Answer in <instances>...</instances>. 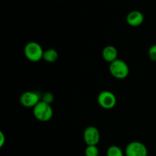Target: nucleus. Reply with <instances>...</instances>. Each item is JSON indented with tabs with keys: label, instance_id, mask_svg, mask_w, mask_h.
Here are the masks:
<instances>
[{
	"label": "nucleus",
	"instance_id": "obj_11",
	"mask_svg": "<svg viewBox=\"0 0 156 156\" xmlns=\"http://www.w3.org/2000/svg\"><path fill=\"white\" fill-rule=\"evenodd\" d=\"M107 156H124L123 151L117 146H111L107 150Z\"/></svg>",
	"mask_w": 156,
	"mask_h": 156
},
{
	"label": "nucleus",
	"instance_id": "obj_3",
	"mask_svg": "<svg viewBox=\"0 0 156 156\" xmlns=\"http://www.w3.org/2000/svg\"><path fill=\"white\" fill-rule=\"evenodd\" d=\"M44 50L41 46L37 42H29L24 47V55L28 60L38 62L44 56Z\"/></svg>",
	"mask_w": 156,
	"mask_h": 156
},
{
	"label": "nucleus",
	"instance_id": "obj_14",
	"mask_svg": "<svg viewBox=\"0 0 156 156\" xmlns=\"http://www.w3.org/2000/svg\"><path fill=\"white\" fill-rule=\"evenodd\" d=\"M53 95L51 94V93L47 92V93H45V94H44V97H43L42 101H44V102H45V103L50 105V104L53 102Z\"/></svg>",
	"mask_w": 156,
	"mask_h": 156
},
{
	"label": "nucleus",
	"instance_id": "obj_15",
	"mask_svg": "<svg viewBox=\"0 0 156 156\" xmlns=\"http://www.w3.org/2000/svg\"><path fill=\"white\" fill-rule=\"evenodd\" d=\"M5 143V136L2 132H0V147H2Z\"/></svg>",
	"mask_w": 156,
	"mask_h": 156
},
{
	"label": "nucleus",
	"instance_id": "obj_7",
	"mask_svg": "<svg viewBox=\"0 0 156 156\" xmlns=\"http://www.w3.org/2000/svg\"><path fill=\"white\" fill-rule=\"evenodd\" d=\"M21 104L25 108H34L41 101L37 93L33 91H25L20 98Z\"/></svg>",
	"mask_w": 156,
	"mask_h": 156
},
{
	"label": "nucleus",
	"instance_id": "obj_8",
	"mask_svg": "<svg viewBox=\"0 0 156 156\" xmlns=\"http://www.w3.org/2000/svg\"><path fill=\"white\" fill-rule=\"evenodd\" d=\"M144 21V16L140 11H132L126 16V22L132 27L141 25Z\"/></svg>",
	"mask_w": 156,
	"mask_h": 156
},
{
	"label": "nucleus",
	"instance_id": "obj_6",
	"mask_svg": "<svg viewBox=\"0 0 156 156\" xmlns=\"http://www.w3.org/2000/svg\"><path fill=\"white\" fill-rule=\"evenodd\" d=\"M83 138L87 146H97L100 141V133L94 126H88L84 131Z\"/></svg>",
	"mask_w": 156,
	"mask_h": 156
},
{
	"label": "nucleus",
	"instance_id": "obj_1",
	"mask_svg": "<svg viewBox=\"0 0 156 156\" xmlns=\"http://www.w3.org/2000/svg\"><path fill=\"white\" fill-rule=\"evenodd\" d=\"M33 114L37 120L41 122H47L51 120L53 111L51 105L41 101L33 108Z\"/></svg>",
	"mask_w": 156,
	"mask_h": 156
},
{
	"label": "nucleus",
	"instance_id": "obj_10",
	"mask_svg": "<svg viewBox=\"0 0 156 156\" xmlns=\"http://www.w3.org/2000/svg\"><path fill=\"white\" fill-rule=\"evenodd\" d=\"M58 57H59V55L56 50L49 49V50L44 51L43 59L47 62H54L57 60Z\"/></svg>",
	"mask_w": 156,
	"mask_h": 156
},
{
	"label": "nucleus",
	"instance_id": "obj_5",
	"mask_svg": "<svg viewBox=\"0 0 156 156\" xmlns=\"http://www.w3.org/2000/svg\"><path fill=\"white\" fill-rule=\"evenodd\" d=\"M125 154L126 156H147L148 149L143 143L135 141L126 146Z\"/></svg>",
	"mask_w": 156,
	"mask_h": 156
},
{
	"label": "nucleus",
	"instance_id": "obj_4",
	"mask_svg": "<svg viewBox=\"0 0 156 156\" xmlns=\"http://www.w3.org/2000/svg\"><path fill=\"white\" fill-rule=\"evenodd\" d=\"M98 103L104 109H111L117 104V98L111 91H103L98 96Z\"/></svg>",
	"mask_w": 156,
	"mask_h": 156
},
{
	"label": "nucleus",
	"instance_id": "obj_13",
	"mask_svg": "<svg viewBox=\"0 0 156 156\" xmlns=\"http://www.w3.org/2000/svg\"><path fill=\"white\" fill-rule=\"evenodd\" d=\"M149 56L152 61H156V44L149 48Z\"/></svg>",
	"mask_w": 156,
	"mask_h": 156
},
{
	"label": "nucleus",
	"instance_id": "obj_9",
	"mask_svg": "<svg viewBox=\"0 0 156 156\" xmlns=\"http://www.w3.org/2000/svg\"><path fill=\"white\" fill-rule=\"evenodd\" d=\"M117 50L114 46H107L102 51V56L106 62L111 63L117 59Z\"/></svg>",
	"mask_w": 156,
	"mask_h": 156
},
{
	"label": "nucleus",
	"instance_id": "obj_2",
	"mask_svg": "<svg viewBox=\"0 0 156 156\" xmlns=\"http://www.w3.org/2000/svg\"><path fill=\"white\" fill-rule=\"evenodd\" d=\"M109 70L111 74L117 79H123L129 75V69L126 62L122 59H116L110 64Z\"/></svg>",
	"mask_w": 156,
	"mask_h": 156
},
{
	"label": "nucleus",
	"instance_id": "obj_12",
	"mask_svg": "<svg viewBox=\"0 0 156 156\" xmlns=\"http://www.w3.org/2000/svg\"><path fill=\"white\" fill-rule=\"evenodd\" d=\"M85 156H98L99 149L96 146H87L85 151Z\"/></svg>",
	"mask_w": 156,
	"mask_h": 156
}]
</instances>
